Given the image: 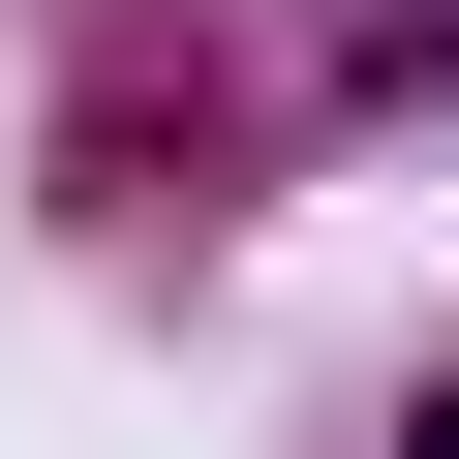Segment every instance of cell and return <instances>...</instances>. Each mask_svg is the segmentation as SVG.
Segmentation results:
<instances>
[{"instance_id": "obj_1", "label": "cell", "mask_w": 459, "mask_h": 459, "mask_svg": "<svg viewBox=\"0 0 459 459\" xmlns=\"http://www.w3.org/2000/svg\"><path fill=\"white\" fill-rule=\"evenodd\" d=\"M398 459H459V398H429V429H398Z\"/></svg>"}]
</instances>
